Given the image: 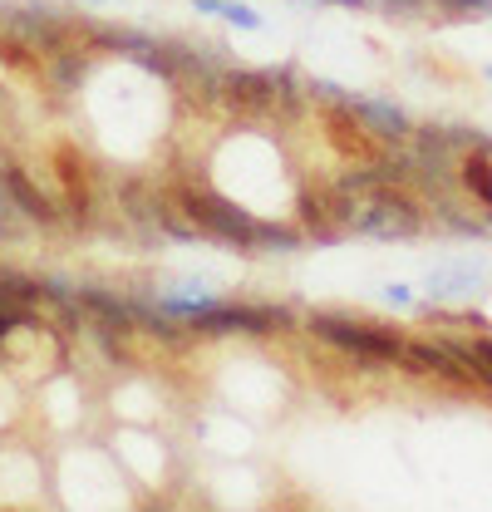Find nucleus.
Masks as SVG:
<instances>
[{
	"label": "nucleus",
	"mask_w": 492,
	"mask_h": 512,
	"mask_svg": "<svg viewBox=\"0 0 492 512\" xmlns=\"http://www.w3.org/2000/svg\"><path fill=\"white\" fill-rule=\"evenodd\" d=\"M458 178H463V188L473 192V197L492 212V158H488V148L468 153V158H463V168H458Z\"/></svg>",
	"instance_id": "obj_12"
},
{
	"label": "nucleus",
	"mask_w": 492,
	"mask_h": 512,
	"mask_svg": "<svg viewBox=\"0 0 492 512\" xmlns=\"http://www.w3.org/2000/svg\"><path fill=\"white\" fill-rule=\"evenodd\" d=\"M350 114H355L369 133H379V138H409V133H414V128H409V114L394 109V104H384V99H355V94H350Z\"/></svg>",
	"instance_id": "obj_8"
},
{
	"label": "nucleus",
	"mask_w": 492,
	"mask_h": 512,
	"mask_svg": "<svg viewBox=\"0 0 492 512\" xmlns=\"http://www.w3.org/2000/svg\"><path fill=\"white\" fill-rule=\"evenodd\" d=\"M310 330H315L320 340H330L335 350L365 360V365H394V360H404V345H409V340L394 335V330L355 325V320H345V316H315L310 320Z\"/></svg>",
	"instance_id": "obj_3"
},
{
	"label": "nucleus",
	"mask_w": 492,
	"mask_h": 512,
	"mask_svg": "<svg viewBox=\"0 0 492 512\" xmlns=\"http://www.w3.org/2000/svg\"><path fill=\"white\" fill-rule=\"evenodd\" d=\"M222 84H227L232 104H242V109H251V114L276 104V79H271V69H266V74H256V69H232Z\"/></svg>",
	"instance_id": "obj_9"
},
{
	"label": "nucleus",
	"mask_w": 492,
	"mask_h": 512,
	"mask_svg": "<svg viewBox=\"0 0 492 512\" xmlns=\"http://www.w3.org/2000/svg\"><path fill=\"white\" fill-rule=\"evenodd\" d=\"M5 188H10V202H15L25 217H35V222H55V217H60V207H55L45 192L35 188V183H30L20 168H5Z\"/></svg>",
	"instance_id": "obj_10"
},
{
	"label": "nucleus",
	"mask_w": 492,
	"mask_h": 512,
	"mask_svg": "<svg viewBox=\"0 0 492 512\" xmlns=\"http://www.w3.org/2000/svg\"><path fill=\"white\" fill-rule=\"evenodd\" d=\"M202 15H222L227 25H237V30H261V15L256 10H246L237 0H192Z\"/></svg>",
	"instance_id": "obj_14"
},
{
	"label": "nucleus",
	"mask_w": 492,
	"mask_h": 512,
	"mask_svg": "<svg viewBox=\"0 0 492 512\" xmlns=\"http://www.w3.org/2000/svg\"><path fill=\"white\" fill-rule=\"evenodd\" d=\"M404 365L419 370V375H438L448 384H473L478 375L468 370V360L448 345V340H409L404 345Z\"/></svg>",
	"instance_id": "obj_5"
},
{
	"label": "nucleus",
	"mask_w": 492,
	"mask_h": 512,
	"mask_svg": "<svg viewBox=\"0 0 492 512\" xmlns=\"http://www.w3.org/2000/svg\"><path fill=\"white\" fill-rule=\"evenodd\" d=\"M178 207L187 212V222L207 237H222L232 247H256L261 242V222L246 212L242 202L232 197H217V192H197V188H183L178 192Z\"/></svg>",
	"instance_id": "obj_2"
},
{
	"label": "nucleus",
	"mask_w": 492,
	"mask_h": 512,
	"mask_svg": "<svg viewBox=\"0 0 492 512\" xmlns=\"http://www.w3.org/2000/svg\"><path fill=\"white\" fill-rule=\"evenodd\" d=\"M286 325V311L281 306H222L212 301L202 316L192 320V330H207V335H222V330H246V335H266V330H281Z\"/></svg>",
	"instance_id": "obj_4"
},
{
	"label": "nucleus",
	"mask_w": 492,
	"mask_h": 512,
	"mask_svg": "<svg viewBox=\"0 0 492 512\" xmlns=\"http://www.w3.org/2000/svg\"><path fill=\"white\" fill-rule=\"evenodd\" d=\"M40 281L35 276H20V271H10V266H0V306H10V311H25V306H35L40 301Z\"/></svg>",
	"instance_id": "obj_11"
},
{
	"label": "nucleus",
	"mask_w": 492,
	"mask_h": 512,
	"mask_svg": "<svg viewBox=\"0 0 492 512\" xmlns=\"http://www.w3.org/2000/svg\"><path fill=\"white\" fill-rule=\"evenodd\" d=\"M424 291H429V301H438V306L443 301H473L483 291V271L473 261H443V266L429 271Z\"/></svg>",
	"instance_id": "obj_6"
},
{
	"label": "nucleus",
	"mask_w": 492,
	"mask_h": 512,
	"mask_svg": "<svg viewBox=\"0 0 492 512\" xmlns=\"http://www.w3.org/2000/svg\"><path fill=\"white\" fill-rule=\"evenodd\" d=\"M10 30L20 35L15 45H30V50H60L64 45V25L55 15H45V10H15Z\"/></svg>",
	"instance_id": "obj_7"
},
{
	"label": "nucleus",
	"mask_w": 492,
	"mask_h": 512,
	"mask_svg": "<svg viewBox=\"0 0 492 512\" xmlns=\"http://www.w3.org/2000/svg\"><path fill=\"white\" fill-rule=\"evenodd\" d=\"M350 227L360 237H379V242H409L424 232V212L409 192H394L389 183H379L350 202Z\"/></svg>",
	"instance_id": "obj_1"
},
{
	"label": "nucleus",
	"mask_w": 492,
	"mask_h": 512,
	"mask_svg": "<svg viewBox=\"0 0 492 512\" xmlns=\"http://www.w3.org/2000/svg\"><path fill=\"white\" fill-rule=\"evenodd\" d=\"M463 360H468V370L478 375V384H488L492 389V340L488 335H478V340H448Z\"/></svg>",
	"instance_id": "obj_13"
},
{
	"label": "nucleus",
	"mask_w": 492,
	"mask_h": 512,
	"mask_svg": "<svg viewBox=\"0 0 492 512\" xmlns=\"http://www.w3.org/2000/svg\"><path fill=\"white\" fill-rule=\"evenodd\" d=\"M384 301H389V306H409L414 296H409L404 286H384Z\"/></svg>",
	"instance_id": "obj_17"
},
{
	"label": "nucleus",
	"mask_w": 492,
	"mask_h": 512,
	"mask_svg": "<svg viewBox=\"0 0 492 512\" xmlns=\"http://www.w3.org/2000/svg\"><path fill=\"white\" fill-rule=\"evenodd\" d=\"M488 74H492V69H488Z\"/></svg>",
	"instance_id": "obj_18"
},
{
	"label": "nucleus",
	"mask_w": 492,
	"mask_h": 512,
	"mask_svg": "<svg viewBox=\"0 0 492 512\" xmlns=\"http://www.w3.org/2000/svg\"><path fill=\"white\" fill-rule=\"evenodd\" d=\"M50 79H55V89H74L84 79V60L79 55H60V60L50 64Z\"/></svg>",
	"instance_id": "obj_15"
},
{
	"label": "nucleus",
	"mask_w": 492,
	"mask_h": 512,
	"mask_svg": "<svg viewBox=\"0 0 492 512\" xmlns=\"http://www.w3.org/2000/svg\"><path fill=\"white\" fill-rule=\"evenodd\" d=\"M443 10H458V15H483V0H433Z\"/></svg>",
	"instance_id": "obj_16"
}]
</instances>
